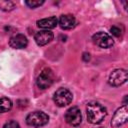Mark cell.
<instances>
[{
    "label": "cell",
    "mask_w": 128,
    "mask_h": 128,
    "mask_svg": "<svg viewBox=\"0 0 128 128\" xmlns=\"http://www.w3.org/2000/svg\"><path fill=\"white\" fill-rule=\"evenodd\" d=\"M87 119L91 124H100L107 115V110L104 106L97 102H90L86 107Z\"/></svg>",
    "instance_id": "6da1fadb"
},
{
    "label": "cell",
    "mask_w": 128,
    "mask_h": 128,
    "mask_svg": "<svg viewBox=\"0 0 128 128\" xmlns=\"http://www.w3.org/2000/svg\"><path fill=\"white\" fill-rule=\"evenodd\" d=\"M48 121H49V116L43 111H34L28 114L26 117V123L29 126H32L35 128L46 125Z\"/></svg>",
    "instance_id": "7a4b0ae2"
},
{
    "label": "cell",
    "mask_w": 128,
    "mask_h": 128,
    "mask_svg": "<svg viewBox=\"0 0 128 128\" xmlns=\"http://www.w3.org/2000/svg\"><path fill=\"white\" fill-rule=\"evenodd\" d=\"M54 78L55 76L53 71L50 68H45L40 72V74L37 77V86L40 89H46L52 85V83L54 82Z\"/></svg>",
    "instance_id": "3957f363"
},
{
    "label": "cell",
    "mask_w": 128,
    "mask_h": 128,
    "mask_svg": "<svg viewBox=\"0 0 128 128\" xmlns=\"http://www.w3.org/2000/svg\"><path fill=\"white\" fill-rule=\"evenodd\" d=\"M73 98L72 93L66 89V88H59L55 93H54V97L53 100L55 102V104L59 107H64L68 104L71 103Z\"/></svg>",
    "instance_id": "277c9868"
},
{
    "label": "cell",
    "mask_w": 128,
    "mask_h": 128,
    "mask_svg": "<svg viewBox=\"0 0 128 128\" xmlns=\"http://www.w3.org/2000/svg\"><path fill=\"white\" fill-rule=\"evenodd\" d=\"M128 119V108L127 105H123L122 107L118 108L116 112L113 115V118L111 120V126L114 128H117L127 122Z\"/></svg>",
    "instance_id": "5b68a950"
},
{
    "label": "cell",
    "mask_w": 128,
    "mask_h": 128,
    "mask_svg": "<svg viewBox=\"0 0 128 128\" xmlns=\"http://www.w3.org/2000/svg\"><path fill=\"white\" fill-rule=\"evenodd\" d=\"M92 40L94 44L101 48H109L114 44L112 37L105 32H97L92 36Z\"/></svg>",
    "instance_id": "8992f818"
},
{
    "label": "cell",
    "mask_w": 128,
    "mask_h": 128,
    "mask_svg": "<svg viewBox=\"0 0 128 128\" xmlns=\"http://www.w3.org/2000/svg\"><path fill=\"white\" fill-rule=\"evenodd\" d=\"M65 120L71 126H78L82 121L81 111L78 107H71L65 113Z\"/></svg>",
    "instance_id": "52a82bcc"
},
{
    "label": "cell",
    "mask_w": 128,
    "mask_h": 128,
    "mask_svg": "<svg viewBox=\"0 0 128 128\" xmlns=\"http://www.w3.org/2000/svg\"><path fill=\"white\" fill-rule=\"evenodd\" d=\"M127 71L125 69H116L109 76V83L112 86H120L127 80Z\"/></svg>",
    "instance_id": "ba28073f"
},
{
    "label": "cell",
    "mask_w": 128,
    "mask_h": 128,
    "mask_svg": "<svg viewBox=\"0 0 128 128\" xmlns=\"http://www.w3.org/2000/svg\"><path fill=\"white\" fill-rule=\"evenodd\" d=\"M53 37H54L53 33L50 32L49 30H41L35 34L34 39H35V42L37 43V45L44 46V45L48 44L49 42H51Z\"/></svg>",
    "instance_id": "9c48e42d"
},
{
    "label": "cell",
    "mask_w": 128,
    "mask_h": 128,
    "mask_svg": "<svg viewBox=\"0 0 128 128\" xmlns=\"http://www.w3.org/2000/svg\"><path fill=\"white\" fill-rule=\"evenodd\" d=\"M28 40L23 34H16L9 40V45L14 49H23L27 46Z\"/></svg>",
    "instance_id": "30bf717a"
},
{
    "label": "cell",
    "mask_w": 128,
    "mask_h": 128,
    "mask_svg": "<svg viewBox=\"0 0 128 128\" xmlns=\"http://www.w3.org/2000/svg\"><path fill=\"white\" fill-rule=\"evenodd\" d=\"M75 24H76V19L73 15L66 14V15H62L59 18V25L64 30L72 29L75 26Z\"/></svg>",
    "instance_id": "8fae6325"
},
{
    "label": "cell",
    "mask_w": 128,
    "mask_h": 128,
    "mask_svg": "<svg viewBox=\"0 0 128 128\" xmlns=\"http://www.w3.org/2000/svg\"><path fill=\"white\" fill-rule=\"evenodd\" d=\"M57 24H58V19L54 16L49 17V18H44V19H41V20L37 21V26L39 28L46 29V30L56 27Z\"/></svg>",
    "instance_id": "7c38bea8"
},
{
    "label": "cell",
    "mask_w": 128,
    "mask_h": 128,
    "mask_svg": "<svg viewBox=\"0 0 128 128\" xmlns=\"http://www.w3.org/2000/svg\"><path fill=\"white\" fill-rule=\"evenodd\" d=\"M12 108V102L8 98H0V113L8 112Z\"/></svg>",
    "instance_id": "4fadbf2b"
},
{
    "label": "cell",
    "mask_w": 128,
    "mask_h": 128,
    "mask_svg": "<svg viewBox=\"0 0 128 128\" xmlns=\"http://www.w3.org/2000/svg\"><path fill=\"white\" fill-rule=\"evenodd\" d=\"M15 3L9 0H0V10L3 11H11L15 8Z\"/></svg>",
    "instance_id": "5bb4252c"
},
{
    "label": "cell",
    "mask_w": 128,
    "mask_h": 128,
    "mask_svg": "<svg viewBox=\"0 0 128 128\" xmlns=\"http://www.w3.org/2000/svg\"><path fill=\"white\" fill-rule=\"evenodd\" d=\"M25 3H26V5L29 6L30 8H36V7L41 6V5L44 3V1H43V0H42V1H39V0H31V1H26Z\"/></svg>",
    "instance_id": "9a60e30c"
},
{
    "label": "cell",
    "mask_w": 128,
    "mask_h": 128,
    "mask_svg": "<svg viewBox=\"0 0 128 128\" xmlns=\"http://www.w3.org/2000/svg\"><path fill=\"white\" fill-rule=\"evenodd\" d=\"M3 128H20V125L16 121L11 120V121H8L7 123H5Z\"/></svg>",
    "instance_id": "2e32d148"
},
{
    "label": "cell",
    "mask_w": 128,
    "mask_h": 128,
    "mask_svg": "<svg viewBox=\"0 0 128 128\" xmlns=\"http://www.w3.org/2000/svg\"><path fill=\"white\" fill-rule=\"evenodd\" d=\"M110 32H111L114 36H116V37H119V36L121 35V29H120L118 26H112V27L110 28Z\"/></svg>",
    "instance_id": "e0dca14e"
},
{
    "label": "cell",
    "mask_w": 128,
    "mask_h": 128,
    "mask_svg": "<svg viewBox=\"0 0 128 128\" xmlns=\"http://www.w3.org/2000/svg\"><path fill=\"white\" fill-rule=\"evenodd\" d=\"M82 59H83L85 62H88V61L90 60V54H89V53H83Z\"/></svg>",
    "instance_id": "ac0fdd59"
}]
</instances>
